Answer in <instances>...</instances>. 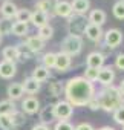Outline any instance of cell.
<instances>
[{"mask_svg": "<svg viewBox=\"0 0 124 130\" xmlns=\"http://www.w3.org/2000/svg\"><path fill=\"white\" fill-rule=\"evenodd\" d=\"M9 118H11L14 127H20V125H23V124L26 122V116H25V113H23L22 110H16V112H12V113L9 115Z\"/></svg>", "mask_w": 124, "mask_h": 130, "instance_id": "f546056e", "label": "cell"}, {"mask_svg": "<svg viewBox=\"0 0 124 130\" xmlns=\"http://www.w3.org/2000/svg\"><path fill=\"white\" fill-rule=\"evenodd\" d=\"M11 34L16 37H26L29 34V28L26 23H20V22H14L11 26Z\"/></svg>", "mask_w": 124, "mask_h": 130, "instance_id": "cb8c5ba5", "label": "cell"}, {"mask_svg": "<svg viewBox=\"0 0 124 130\" xmlns=\"http://www.w3.org/2000/svg\"><path fill=\"white\" fill-rule=\"evenodd\" d=\"M55 3H57V0H38L35 3V9L41 11V12H46L49 17H52V15H55L54 14Z\"/></svg>", "mask_w": 124, "mask_h": 130, "instance_id": "ac0fdd59", "label": "cell"}, {"mask_svg": "<svg viewBox=\"0 0 124 130\" xmlns=\"http://www.w3.org/2000/svg\"><path fill=\"white\" fill-rule=\"evenodd\" d=\"M74 130H95V128H94V125L89 124V122H80L78 125L74 127Z\"/></svg>", "mask_w": 124, "mask_h": 130, "instance_id": "b9f144b4", "label": "cell"}, {"mask_svg": "<svg viewBox=\"0 0 124 130\" xmlns=\"http://www.w3.org/2000/svg\"><path fill=\"white\" fill-rule=\"evenodd\" d=\"M65 96L74 107H83L95 96V86L83 77H72L65 84Z\"/></svg>", "mask_w": 124, "mask_h": 130, "instance_id": "6da1fadb", "label": "cell"}, {"mask_svg": "<svg viewBox=\"0 0 124 130\" xmlns=\"http://www.w3.org/2000/svg\"><path fill=\"white\" fill-rule=\"evenodd\" d=\"M84 35H86L90 41L100 43V41L103 40V37H104V31H103V28L98 26V25L87 23V26H86V29H84Z\"/></svg>", "mask_w": 124, "mask_h": 130, "instance_id": "8fae6325", "label": "cell"}, {"mask_svg": "<svg viewBox=\"0 0 124 130\" xmlns=\"http://www.w3.org/2000/svg\"><path fill=\"white\" fill-rule=\"evenodd\" d=\"M98 130H115L113 127H110V125H104V127H100Z\"/></svg>", "mask_w": 124, "mask_h": 130, "instance_id": "f6af8a7d", "label": "cell"}, {"mask_svg": "<svg viewBox=\"0 0 124 130\" xmlns=\"http://www.w3.org/2000/svg\"><path fill=\"white\" fill-rule=\"evenodd\" d=\"M22 86H23L25 93H29V95H34V93H37V92L41 89V83H38V81L34 80L32 77L25 78V81L22 83Z\"/></svg>", "mask_w": 124, "mask_h": 130, "instance_id": "44dd1931", "label": "cell"}, {"mask_svg": "<svg viewBox=\"0 0 124 130\" xmlns=\"http://www.w3.org/2000/svg\"><path fill=\"white\" fill-rule=\"evenodd\" d=\"M16 74H17L16 61H8V60H2V61H0V78L11 80Z\"/></svg>", "mask_w": 124, "mask_h": 130, "instance_id": "30bf717a", "label": "cell"}, {"mask_svg": "<svg viewBox=\"0 0 124 130\" xmlns=\"http://www.w3.org/2000/svg\"><path fill=\"white\" fill-rule=\"evenodd\" d=\"M17 11H19V8H17V5L12 2V0H5V2L2 3V6H0V14H2V17L6 19V20L16 19Z\"/></svg>", "mask_w": 124, "mask_h": 130, "instance_id": "5bb4252c", "label": "cell"}, {"mask_svg": "<svg viewBox=\"0 0 124 130\" xmlns=\"http://www.w3.org/2000/svg\"><path fill=\"white\" fill-rule=\"evenodd\" d=\"M115 68L118 71L124 72V54H118L116 55V58H115Z\"/></svg>", "mask_w": 124, "mask_h": 130, "instance_id": "f35d334b", "label": "cell"}, {"mask_svg": "<svg viewBox=\"0 0 124 130\" xmlns=\"http://www.w3.org/2000/svg\"><path fill=\"white\" fill-rule=\"evenodd\" d=\"M38 116H40V124H44V125H49L52 124L57 118H55V113H54V106H46L43 109H40L38 112Z\"/></svg>", "mask_w": 124, "mask_h": 130, "instance_id": "2e32d148", "label": "cell"}, {"mask_svg": "<svg viewBox=\"0 0 124 130\" xmlns=\"http://www.w3.org/2000/svg\"><path fill=\"white\" fill-rule=\"evenodd\" d=\"M54 14L58 15V17H63V19H69V17L74 14L71 2H68V0H57Z\"/></svg>", "mask_w": 124, "mask_h": 130, "instance_id": "7c38bea8", "label": "cell"}, {"mask_svg": "<svg viewBox=\"0 0 124 130\" xmlns=\"http://www.w3.org/2000/svg\"><path fill=\"white\" fill-rule=\"evenodd\" d=\"M106 20H107V14H106L103 9L97 8V9L89 11V17H87V22H89V23H92V25H98V26H103V25L106 23Z\"/></svg>", "mask_w": 124, "mask_h": 130, "instance_id": "9a60e30c", "label": "cell"}, {"mask_svg": "<svg viewBox=\"0 0 124 130\" xmlns=\"http://www.w3.org/2000/svg\"><path fill=\"white\" fill-rule=\"evenodd\" d=\"M31 15H32V11H29L28 8H20L16 14V22H20V23H29L31 22Z\"/></svg>", "mask_w": 124, "mask_h": 130, "instance_id": "f1b7e54d", "label": "cell"}, {"mask_svg": "<svg viewBox=\"0 0 124 130\" xmlns=\"http://www.w3.org/2000/svg\"><path fill=\"white\" fill-rule=\"evenodd\" d=\"M37 37L38 38H41L43 41H46V40H51L52 37H54V28L48 23V25H44V26H41V28H38V34H37Z\"/></svg>", "mask_w": 124, "mask_h": 130, "instance_id": "83f0119b", "label": "cell"}, {"mask_svg": "<svg viewBox=\"0 0 124 130\" xmlns=\"http://www.w3.org/2000/svg\"><path fill=\"white\" fill-rule=\"evenodd\" d=\"M54 130H74V125L69 121H58L55 124Z\"/></svg>", "mask_w": 124, "mask_h": 130, "instance_id": "74e56055", "label": "cell"}, {"mask_svg": "<svg viewBox=\"0 0 124 130\" xmlns=\"http://www.w3.org/2000/svg\"><path fill=\"white\" fill-rule=\"evenodd\" d=\"M49 92H51V95H52L54 98H57V96H60L61 93H65V86L61 84L60 81H52V83L49 84Z\"/></svg>", "mask_w": 124, "mask_h": 130, "instance_id": "1f68e13d", "label": "cell"}, {"mask_svg": "<svg viewBox=\"0 0 124 130\" xmlns=\"http://www.w3.org/2000/svg\"><path fill=\"white\" fill-rule=\"evenodd\" d=\"M104 61H106V57H103L98 51H94V52H90V54L86 57V66L100 71V69L104 66Z\"/></svg>", "mask_w": 124, "mask_h": 130, "instance_id": "4fadbf2b", "label": "cell"}, {"mask_svg": "<svg viewBox=\"0 0 124 130\" xmlns=\"http://www.w3.org/2000/svg\"><path fill=\"white\" fill-rule=\"evenodd\" d=\"M87 19L84 15H80V14H72L69 19H68V31L71 35H80L84 34V29L87 26Z\"/></svg>", "mask_w": 124, "mask_h": 130, "instance_id": "277c9868", "label": "cell"}, {"mask_svg": "<svg viewBox=\"0 0 124 130\" xmlns=\"http://www.w3.org/2000/svg\"><path fill=\"white\" fill-rule=\"evenodd\" d=\"M122 130H124V125H122Z\"/></svg>", "mask_w": 124, "mask_h": 130, "instance_id": "7dc6e473", "label": "cell"}, {"mask_svg": "<svg viewBox=\"0 0 124 130\" xmlns=\"http://www.w3.org/2000/svg\"><path fill=\"white\" fill-rule=\"evenodd\" d=\"M121 2H124V0H121Z\"/></svg>", "mask_w": 124, "mask_h": 130, "instance_id": "c3c4849f", "label": "cell"}, {"mask_svg": "<svg viewBox=\"0 0 124 130\" xmlns=\"http://www.w3.org/2000/svg\"><path fill=\"white\" fill-rule=\"evenodd\" d=\"M83 78H86V80H87V81H90V83H95V81L98 80V69L86 68V71H84V75H83Z\"/></svg>", "mask_w": 124, "mask_h": 130, "instance_id": "e575fe53", "label": "cell"}, {"mask_svg": "<svg viewBox=\"0 0 124 130\" xmlns=\"http://www.w3.org/2000/svg\"><path fill=\"white\" fill-rule=\"evenodd\" d=\"M98 46H100V47H98V52H100L103 57H107V55L112 52V49H110V47H109V46H107L104 41H103V43L100 41V43H98Z\"/></svg>", "mask_w": 124, "mask_h": 130, "instance_id": "ab89813d", "label": "cell"}, {"mask_svg": "<svg viewBox=\"0 0 124 130\" xmlns=\"http://www.w3.org/2000/svg\"><path fill=\"white\" fill-rule=\"evenodd\" d=\"M17 49H19V60L20 61H26V60H31L34 57V52L25 44V43H20V44H16Z\"/></svg>", "mask_w": 124, "mask_h": 130, "instance_id": "484cf974", "label": "cell"}, {"mask_svg": "<svg viewBox=\"0 0 124 130\" xmlns=\"http://www.w3.org/2000/svg\"><path fill=\"white\" fill-rule=\"evenodd\" d=\"M2 55H3V60H8V61H16L19 60V49L17 46H6L3 51H2Z\"/></svg>", "mask_w": 124, "mask_h": 130, "instance_id": "d4e9b609", "label": "cell"}, {"mask_svg": "<svg viewBox=\"0 0 124 130\" xmlns=\"http://www.w3.org/2000/svg\"><path fill=\"white\" fill-rule=\"evenodd\" d=\"M118 90H119V93L124 96V80H121V83L118 84Z\"/></svg>", "mask_w": 124, "mask_h": 130, "instance_id": "ee69618b", "label": "cell"}, {"mask_svg": "<svg viewBox=\"0 0 124 130\" xmlns=\"http://www.w3.org/2000/svg\"><path fill=\"white\" fill-rule=\"evenodd\" d=\"M101 86L104 87H109V86H113V81H115V71L112 66H103L100 71H98V80H97Z\"/></svg>", "mask_w": 124, "mask_h": 130, "instance_id": "52a82bcc", "label": "cell"}, {"mask_svg": "<svg viewBox=\"0 0 124 130\" xmlns=\"http://www.w3.org/2000/svg\"><path fill=\"white\" fill-rule=\"evenodd\" d=\"M124 40V35L122 32L118 29V28H112V29H107L104 32V37H103V41L110 47V49H115L118 47Z\"/></svg>", "mask_w": 124, "mask_h": 130, "instance_id": "8992f818", "label": "cell"}, {"mask_svg": "<svg viewBox=\"0 0 124 130\" xmlns=\"http://www.w3.org/2000/svg\"><path fill=\"white\" fill-rule=\"evenodd\" d=\"M72 11L74 14H80V15H86L90 9V0H72Z\"/></svg>", "mask_w": 124, "mask_h": 130, "instance_id": "d6986e66", "label": "cell"}, {"mask_svg": "<svg viewBox=\"0 0 124 130\" xmlns=\"http://www.w3.org/2000/svg\"><path fill=\"white\" fill-rule=\"evenodd\" d=\"M49 15L46 14V12H41V11H32V15H31V23L35 26V28H41V26H44V25H48V22H49Z\"/></svg>", "mask_w": 124, "mask_h": 130, "instance_id": "7402d4cb", "label": "cell"}, {"mask_svg": "<svg viewBox=\"0 0 124 130\" xmlns=\"http://www.w3.org/2000/svg\"><path fill=\"white\" fill-rule=\"evenodd\" d=\"M86 106H87L90 110H94V112H95V110H100V101H98L97 95H95V96H94V98H92L87 104H86Z\"/></svg>", "mask_w": 124, "mask_h": 130, "instance_id": "60d3db41", "label": "cell"}, {"mask_svg": "<svg viewBox=\"0 0 124 130\" xmlns=\"http://www.w3.org/2000/svg\"><path fill=\"white\" fill-rule=\"evenodd\" d=\"M40 109H41L40 107V101L35 96H32V95L26 96L22 101V112L26 113V115H35V113L40 112Z\"/></svg>", "mask_w": 124, "mask_h": 130, "instance_id": "ba28073f", "label": "cell"}, {"mask_svg": "<svg viewBox=\"0 0 124 130\" xmlns=\"http://www.w3.org/2000/svg\"><path fill=\"white\" fill-rule=\"evenodd\" d=\"M11 26H12V23L2 17L0 19V35L3 37L5 34H11Z\"/></svg>", "mask_w": 124, "mask_h": 130, "instance_id": "d590c367", "label": "cell"}, {"mask_svg": "<svg viewBox=\"0 0 124 130\" xmlns=\"http://www.w3.org/2000/svg\"><path fill=\"white\" fill-rule=\"evenodd\" d=\"M49 75H51L49 69H48V68H44L43 64H40V66H35V68H34V71H32V78H34V80H37L38 83L46 81V80L49 78Z\"/></svg>", "mask_w": 124, "mask_h": 130, "instance_id": "603a6c76", "label": "cell"}, {"mask_svg": "<svg viewBox=\"0 0 124 130\" xmlns=\"http://www.w3.org/2000/svg\"><path fill=\"white\" fill-rule=\"evenodd\" d=\"M14 130H16V128H14Z\"/></svg>", "mask_w": 124, "mask_h": 130, "instance_id": "681fc988", "label": "cell"}, {"mask_svg": "<svg viewBox=\"0 0 124 130\" xmlns=\"http://www.w3.org/2000/svg\"><path fill=\"white\" fill-rule=\"evenodd\" d=\"M83 51V38L80 35H71L68 34L61 40V52L68 54L69 57L78 55Z\"/></svg>", "mask_w": 124, "mask_h": 130, "instance_id": "3957f363", "label": "cell"}, {"mask_svg": "<svg viewBox=\"0 0 124 130\" xmlns=\"http://www.w3.org/2000/svg\"><path fill=\"white\" fill-rule=\"evenodd\" d=\"M55 57H57L55 52H46V54H43V57H41L43 66L48 68V69H52L55 66Z\"/></svg>", "mask_w": 124, "mask_h": 130, "instance_id": "4dcf8cb0", "label": "cell"}, {"mask_svg": "<svg viewBox=\"0 0 124 130\" xmlns=\"http://www.w3.org/2000/svg\"><path fill=\"white\" fill-rule=\"evenodd\" d=\"M2 40H3V37H2V35H0V44H2Z\"/></svg>", "mask_w": 124, "mask_h": 130, "instance_id": "bcb514c9", "label": "cell"}, {"mask_svg": "<svg viewBox=\"0 0 124 130\" xmlns=\"http://www.w3.org/2000/svg\"><path fill=\"white\" fill-rule=\"evenodd\" d=\"M0 128L2 130H14L16 127L12 125V121L8 115H2L0 116Z\"/></svg>", "mask_w": 124, "mask_h": 130, "instance_id": "836d02e7", "label": "cell"}, {"mask_svg": "<svg viewBox=\"0 0 124 130\" xmlns=\"http://www.w3.org/2000/svg\"><path fill=\"white\" fill-rule=\"evenodd\" d=\"M25 44L34 52V54H38V52H41L43 49H44V41L41 40V38H38L37 35H32V37H26V40H25Z\"/></svg>", "mask_w": 124, "mask_h": 130, "instance_id": "ffe728a7", "label": "cell"}, {"mask_svg": "<svg viewBox=\"0 0 124 130\" xmlns=\"http://www.w3.org/2000/svg\"><path fill=\"white\" fill-rule=\"evenodd\" d=\"M31 130H51V128H49V125H44V124H35V125H32Z\"/></svg>", "mask_w": 124, "mask_h": 130, "instance_id": "7bdbcfd3", "label": "cell"}, {"mask_svg": "<svg viewBox=\"0 0 124 130\" xmlns=\"http://www.w3.org/2000/svg\"><path fill=\"white\" fill-rule=\"evenodd\" d=\"M54 113L58 121H69L74 115V106L66 100H60L54 104Z\"/></svg>", "mask_w": 124, "mask_h": 130, "instance_id": "5b68a950", "label": "cell"}, {"mask_svg": "<svg viewBox=\"0 0 124 130\" xmlns=\"http://www.w3.org/2000/svg\"><path fill=\"white\" fill-rule=\"evenodd\" d=\"M72 66V57H69L68 54H65V52H57V57H55V69L58 71V72H68V69Z\"/></svg>", "mask_w": 124, "mask_h": 130, "instance_id": "9c48e42d", "label": "cell"}, {"mask_svg": "<svg viewBox=\"0 0 124 130\" xmlns=\"http://www.w3.org/2000/svg\"><path fill=\"white\" fill-rule=\"evenodd\" d=\"M25 90H23V86L22 83H11L6 89V95H8V100L11 101H16V100H20L23 96Z\"/></svg>", "mask_w": 124, "mask_h": 130, "instance_id": "e0dca14e", "label": "cell"}, {"mask_svg": "<svg viewBox=\"0 0 124 130\" xmlns=\"http://www.w3.org/2000/svg\"><path fill=\"white\" fill-rule=\"evenodd\" d=\"M17 109H16V104H14V101H11V100H3V101H0V116L2 115H11L12 112H16Z\"/></svg>", "mask_w": 124, "mask_h": 130, "instance_id": "4316f807", "label": "cell"}, {"mask_svg": "<svg viewBox=\"0 0 124 130\" xmlns=\"http://www.w3.org/2000/svg\"><path fill=\"white\" fill-rule=\"evenodd\" d=\"M113 121L119 125H124V106L118 107L115 112H113Z\"/></svg>", "mask_w": 124, "mask_h": 130, "instance_id": "8d00e7d4", "label": "cell"}, {"mask_svg": "<svg viewBox=\"0 0 124 130\" xmlns=\"http://www.w3.org/2000/svg\"><path fill=\"white\" fill-rule=\"evenodd\" d=\"M97 98L100 101V109H103L107 113H113L118 107L124 106V96L119 93L116 86L104 87L103 90L98 92Z\"/></svg>", "mask_w": 124, "mask_h": 130, "instance_id": "7a4b0ae2", "label": "cell"}, {"mask_svg": "<svg viewBox=\"0 0 124 130\" xmlns=\"http://www.w3.org/2000/svg\"><path fill=\"white\" fill-rule=\"evenodd\" d=\"M112 14H113V17L116 20H124V2L118 0L112 8Z\"/></svg>", "mask_w": 124, "mask_h": 130, "instance_id": "d6a6232c", "label": "cell"}]
</instances>
